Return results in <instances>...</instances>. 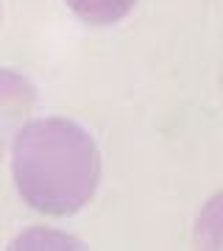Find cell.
I'll use <instances>...</instances> for the list:
<instances>
[{"mask_svg": "<svg viewBox=\"0 0 223 251\" xmlns=\"http://www.w3.org/2000/svg\"><path fill=\"white\" fill-rule=\"evenodd\" d=\"M193 240L201 249H223V190L209 196L196 218Z\"/></svg>", "mask_w": 223, "mask_h": 251, "instance_id": "obj_4", "label": "cell"}, {"mask_svg": "<svg viewBox=\"0 0 223 251\" xmlns=\"http://www.w3.org/2000/svg\"><path fill=\"white\" fill-rule=\"evenodd\" d=\"M70 11L89 25H115L137 6V0H64Z\"/></svg>", "mask_w": 223, "mask_h": 251, "instance_id": "obj_3", "label": "cell"}, {"mask_svg": "<svg viewBox=\"0 0 223 251\" xmlns=\"http://www.w3.org/2000/svg\"><path fill=\"white\" fill-rule=\"evenodd\" d=\"M11 249H81V240L53 226H31L11 240Z\"/></svg>", "mask_w": 223, "mask_h": 251, "instance_id": "obj_5", "label": "cell"}, {"mask_svg": "<svg viewBox=\"0 0 223 251\" xmlns=\"http://www.w3.org/2000/svg\"><path fill=\"white\" fill-rule=\"evenodd\" d=\"M36 106V90L23 73L0 67V159L9 156V148L20 128L31 120Z\"/></svg>", "mask_w": 223, "mask_h": 251, "instance_id": "obj_2", "label": "cell"}, {"mask_svg": "<svg viewBox=\"0 0 223 251\" xmlns=\"http://www.w3.org/2000/svg\"><path fill=\"white\" fill-rule=\"evenodd\" d=\"M9 162L20 198L50 218L84 209L100 184L98 145L70 117H31L11 143Z\"/></svg>", "mask_w": 223, "mask_h": 251, "instance_id": "obj_1", "label": "cell"}]
</instances>
